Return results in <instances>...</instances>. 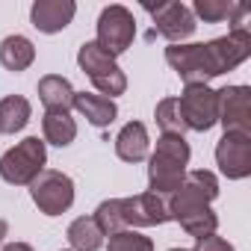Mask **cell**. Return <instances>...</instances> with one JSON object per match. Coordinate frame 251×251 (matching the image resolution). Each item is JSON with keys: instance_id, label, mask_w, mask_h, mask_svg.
I'll use <instances>...</instances> for the list:
<instances>
[{"instance_id": "5bb4252c", "label": "cell", "mask_w": 251, "mask_h": 251, "mask_svg": "<svg viewBox=\"0 0 251 251\" xmlns=\"http://www.w3.org/2000/svg\"><path fill=\"white\" fill-rule=\"evenodd\" d=\"M148 148H151V139L142 121H127L115 136V154L124 163H142L148 157Z\"/></svg>"}, {"instance_id": "9a60e30c", "label": "cell", "mask_w": 251, "mask_h": 251, "mask_svg": "<svg viewBox=\"0 0 251 251\" xmlns=\"http://www.w3.org/2000/svg\"><path fill=\"white\" fill-rule=\"evenodd\" d=\"M192 15L201 18L204 24L230 21V24H233L230 30H239V27H245L242 18L248 15V6H245V3H233V0H195Z\"/></svg>"}, {"instance_id": "f1b7e54d", "label": "cell", "mask_w": 251, "mask_h": 251, "mask_svg": "<svg viewBox=\"0 0 251 251\" xmlns=\"http://www.w3.org/2000/svg\"><path fill=\"white\" fill-rule=\"evenodd\" d=\"M169 251H186V248H169Z\"/></svg>"}, {"instance_id": "30bf717a", "label": "cell", "mask_w": 251, "mask_h": 251, "mask_svg": "<svg viewBox=\"0 0 251 251\" xmlns=\"http://www.w3.org/2000/svg\"><path fill=\"white\" fill-rule=\"evenodd\" d=\"M219 98V124L225 133H242L251 136V89L248 86H225L216 92Z\"/></svg>"}, {"instance_id": "cb8c5ba5", "label": "cell", "mask_w": 251, "mask_h": 251, "mask_svg": "<svg viewBox=\"0 0 251 251\" xmlns=\"http://www.w3.org/2000/svg\"><path fill=\"white\" fill-rule=\"evenodd\" d=\"M98 227L103 230V236H112L118 230H124V219H121V198H109V201H100L95 216Z\"/></svg>"}, {"instance_id": "4fadbf2b", "label": "cell", "mask_w": 251, "mask_h": 251, "mask_svg": "<svg viewBox=\"0 0 251 251\" xmlns=\"http://www.w3.org/2000/svg\"><path fill=\"white\" fill-rule=\"evenodd\" d=\"M77 15V3L74 0H36L30 6V21L39 33H62Z\"/></svg>"}, {"instance_id": "5b68a950", "label": "cell", "mask_w": 251, "mask_h": 251, "mask_svg": "<svg viewBox=\"0 0 251 251\" xmlns=\"http://www.w3.org/2000/svg\"><path fill=\"white\" fill-rule=\"evenodd\" d=\"M136 39V21H133V12L127 6H103L100 15H98V39L95 45L100 50H106L112 59L118 53H124Z\"/></svg>"}, {"instance_id": "44dd1931", "label": "cell", "mask_w": 251, "mask_h": 251, "mask_svg": "<svg viewBox=\"0 0 251 251\" xmlns=\"http://www.w3.org/2000/svg\"><path fill=\"white\" fill-rule=\"evenodd\" d=\"M68 242L71 251H98L103 245V230L92 216H80L68 225Z\"/></svg>"}, {"instance_id": "7a4b0ae2", "label": "cell", "mask_w": 251, "mask_h": 251, "mask_svg": "<svg viewBox=\"0 0 251 251\" xmlns=\"http://www.w3.org/2000/svg\"><path fill=\"white\" fill-rule=\"evenodd\" d=\"M186 166H189V142L183 136L163 133L148 163V192L160 198H172L186 177Z\"/></svg>"}, {"instance_id": "d6986e66", "label": "cell", "mask_w": 251, "mask_h": 251, "mask_svg": "<svg viewBox=\"0 0 251 251\" xmlns=\"http://www.w3.org/2000/svg\"><path fill=\"white\" fill-rule=\"evenodd\" d=\"M74 86L59 77V74H48L39 80V100L48 106V109H59V112H68L74 106Z\"/></svg>"}, {"instance_id": "9c48e42d", "label": "cell", "mask_w": 251, "mask_h": 251, "mask_svg": "<svg viewBox=\"0 0 251 251\" xmlns=\"http://www.w3.org/2000/svg\"><path fill=\"white\" fill-rule=\"evenodd\" d=\"M145 9L154 18V30L169 39L172 45H183L192 33H195V15L186 3H177V0H166V3H145Z\"/></svg>"}, {"instance_id": "3957f363", "label": "cell", "mask_w": 251, "mask_h": 251, "mask_svg": "<svg viewBox=\"0 0 251 251\" xmlns=\"http://www.w3.org/2000/svg\"><path fill=\"white\" fill-rule=\"evenodd\" d=\"M45 163H48L45 142L39 136H27L0 157V177L12 186H30L45 172Z\"/></svg>"}, {"instance_id": "4316f807", "label": "cell", "mask_w": 251, "mask_h": 251, "mask_svg": "<svg viewBox=\"0 0 251 251\" xmlns=\"http://www.w3.org/2000/svg\"><path fill=\"white\" fill-rule=\"evenodd\" d=\"M0 251H33V245H27V242H6Z\"/></svg>"}, {"instance_id": "7c38bea8", "label": "cell", "mask_w": 251, "mask_h": 251, "mask_svg": "<svg viewBox=\"0 0 251 251\" xmlns=\"http://www.w3.org/2000/svg\"><path fill=\"white\" fill-rule=\"evenodd\" d=\"M216 166L227 180H245L251 175V136L225 133L216 145Z\"/></svg>"}, {"instance_id": "7402d4cb", "label": "cell", "mask_w": 251, "mask_h": 251, "mask_svg": "<svg viewBox=\"0 0 251 251\" xmlns=\"http://www.w3.org/2000/svg\"><path fill=\"white\" fill-rule=\"evenodd\" d=\"M189 236H195V239H204V236H213L216 233V227H219V216L210 210V207H198V210H189V213H183V216H177L175 219Z\"/></svg>"}, {"instance_id": "ffe728a7", "label": "cell", "mask_w": 251, "mask_h": 251, "mask_svg": "<svg viewBox=\"0 0 251 251\" xmlns=\"http://www.w3.org/2000/svg\"><path fill=\"white\" fill-rule=\"evenodd\" d=\"M30 112H33V106L27 98H21V95L3 98L0 100V133H9V136L21 133L30 121Z\"/></svg>"}, {"instance_id": "e0dca14e", "label": "cell", "mask_w": 251, "mask_h": 251, "mask_svg": "<svg viewBox=\"0 0 251 251\" xmlns=\"http://www.w3.org/2000/svg\"><path fill=\"white\" fill-rule=\"evenodd\" d=\"M36 59V48L27 36H6L0 42V65L6 71H27Z\"/></svg>"}, {"instance_id": "83f0119b", "label": "cell", "mask_w": 251, "mask_h": 251, "mask_svg": "<svg viewBox=\"0 0 251 251\" xmlns=\"http://www.w3.org/2000/svg\"><path fill=\"white\" fill-rule=\"evenodd\" d=\"M6 233H9V225L0 219V248H3V239H6Z\"/></svg>"}, {"instance_id": "ac0fdd59", "label": "cell", "mask_w": 251, "mask_h": 251, "mask_svg": "<svg viewBox=\"0 0 251 251\" xmlns=\"http://www.w3.org/2000/svg\"><path fill=\"white\" fill-rule=\"evenodd\" d=\"M42 133H45V142H50L56 148H68L77 139V121L71 118V112L48 109L42 118Z\"/></svg>"}, {"instance_id": "277c9868", "label": "cell", "mask_w": 251, "mask_h": 251, "mask_svg": "<svg viewBox=\"0 0 251 251\" xmlns=\"http://www.w3.org/2000/svg\"><path fill=\"white\" fill-rule=\"evenodd\" d=\"M77 62H80L83 74L95 83V89L103 98L109 95V100H112L115 95H124V89H127V77H124V71L118 68V62L106 50H100L95 42H83L80 45Z\"/></svg>"}, {"instance_id": "603a6c76", "label": "cell", "mask_w": 251, "mask_h": 251, "mask_svg": "<svg viewBox=\"0 0 251 251\" xmlns=\"http://www.w3.org/2000/svg\"><path fill=\"white\" fill-rule=\"evenodd\" d=\"M154 118L160 124V130L166 136H183L186 133V121H183V112H180V103L177 98H163L154 109Z\"/></svg>"}, {"instance_id": "6da1fadb", "label": "cell", "mask_w": 251, "mask_h": 251, "mask_svg": "<svg viewBox=\"0 0 251 251\" xmlns=\"http://www.w3.org/2000/svg\"><path fill=\"white\" fill-rule=\"evenodd\" d=\"M251 56V33L245 27L230 30L222 39L204 42V45H169L166 48V62L177 77L192 86V83H207L213 77H222L242 65Z\"/></svg>"}, {"instance_id": "52a82bcc", "label": "cell", "mask_w": 251, "mask_h": 251, "mask_svg": "<svg viewBox=\"0 0 251 251\" xmlns=\"http://www.w3.org/2000/svg\"><path fill=\"white\" fill-rule=\"evenodd\" d=\"M183 121H186V130H198L207 133L210 127L219 124V98L216 89H210L207 83H192L183 89V95L177 98Z\"/></svg>"}, {"instance_id": "2e32d148", "label": "cell", "mask_w": 251, "mask_h": 251, "mask_svg": "<svg viewBox=\"0 0 251 251\" xmlns=\"http://www.w3.org/2000/svg\"><path fill=\"white\" fill-rule=\"evenodd\" d=\"M74 109L92 124V127H98V130L109 127V124L118 118L115 100H109V98H103V95H92V92H77V95H74Z\"/></svg>"}, {"instance_id": "d4e9b609", "label": "cell", "mask_w": 251, "mask_h": 251, "mask_svg": "<svg viewBox=\"0 0 251 251\" xmlns=\"http://www.w3.org/2000/svg\"><path fill=\"white\" fill-rule=\"evenodd\" d=\"M106 251H154V242L145 233H139V230L124 227V230H118V233L109 236Z\"/></svg>"}, {"instance_id": "8992f818", "label": "cell", "mask_w": 251, "mask_h": 251, "mask_svg": "<svg viewBox=\"0 0 251 251\" xmlns=\"http://www.w3.org/2000/svg\"><path fill=\"white\" fill-rule=\"evenodd\" d=\"M30 195H33V204L45 216H62L74 204V180L68 175H62V172L45 169L30 183Z\"/></svg>"}, {"instance_id": "ba28073f", "label": "cell", "mask_w": 251, "mask_h": 251, "mask_svg": "<svg viewBox=\"0 0 251 251\" xmlns=\"http://www.w3.org/2000/svg\"><path fill=\"white\" fill-rule=\"evenodd\" d=\"M216 195H219V180L213 172H207V169L186 172L180 189L169 198V213H172V219H177L189 210L210 207V201H216Z\"/></svg>"}, {"instance_id": "8fae6325", "label": "cell", "mask_w": 251, "mask_h": 251, "mask_svg": "<svg viewBox=\"0 0 251 251\" xmlns=\"http://www.w3.org/2000/svg\"><path fill=\"white\" fill-rule=\"evenodd\" d=\"M121 219L124 227H154L172 222L169 198H160L154 192H142L133 198H121Z\"/></svg>"}, {"instance_id": "484cf974", "label": "cell", "mask_w": 251, "mask_h": 251, "mask_svg": "<svg viewBox=\"0 0 251 251\" xmlns=\"http://www.w3.org/2000/svg\"><path fill=\"white\" fill-rule=\"evenodd\" d=\"M192 251H233V245H230L227 239H222V236H216V233H213V236L198 239Z\"/></svg>"}]
</instances>
